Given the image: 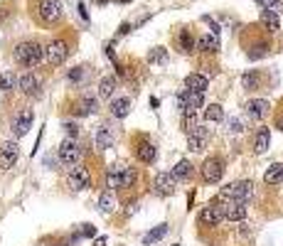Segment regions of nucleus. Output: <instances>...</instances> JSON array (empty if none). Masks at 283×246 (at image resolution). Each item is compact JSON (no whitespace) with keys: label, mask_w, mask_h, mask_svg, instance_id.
Here are the masks:
<instances>
[{"label":"nucleus","mask_w":283,"mask_h":246,"mask_svg":"<svg viewBox=\"0 0 283 246\" xmlns=\"http://www.w3.org/2000/svg\"><path fill=\"white\" fill-rule=\"evenodd\" d=\"M32 15H35V20L39 25L52 27V25H57L62 20L64 5H62V0H35L32 3Z\"/></svg>","instance_id":"nucleus-1"},{"label":"nucleus","mask_w":283,"mask_h":246,"mask_svg":"<svg viewBox=\"0 0 283 246\" xmlns=\"http://www.w3.org/2000/svg\"><path fill=\"white\" fill-rule=\"evenodd\" d=\"M12 59L17 61L20 67H37V64H42L45 59V47L35 42V39H27V42H20L17 47L12 49Z\"/></svg>","instance_id":"nucleus-2"},{"label":"nucleus","mask_w":283,"mask_h":246,"mask_svg":"<svg viewBox=\"0 0 283 246\" xmlns=\"http://www.w3.org/2000/svg\"><path fill=\"white\" fill-rule=\"evenodd\" d=\"M138 175L133 168H126V165H113L106 172V187L109 190H126V187H133Z\"/></svg>","instance_id":"nucleus-3"},{"label":"nucleus","mask_w":283,"mask_h":246,"mask_svg":"<svg viewBox=\"0 0 283 246\" xmlns=\"http://www.w3.org/2000/svg\"><path fill=\"white\" fill-rule=\"evenodd\" d=\"M251 195H254V184L246 182V180H241V182H232L227 184V187H221L219 190V202H249L251 199Z\"/></svg>","instance_id":"nucleus-4"},{"label":"nucleus","mask_w":283,"mask_h":246,"mask_svg":"<svg viewBox=\"0 0 283 246\" xmlns=\"http://www.w3.org/2000/svg\"><path fill=\"white\" fill-rule=\"evenodd\" d=\"M221 221H224V202L214 199L207 207H202V212H199V224L202 227H219Z\"/></svg>","instance_id":"nucleus-5"},{"label":"nucleus","mask_w":283,"mask_h":246,"mask_svg":"<svg viewBox=\"0 0 283 246\" xmlns=\"http://www.w3.org/2000/svg\"><path fill=\"white\" fill-rule=\"evenodd\" d=\"M202 180L209 184H217L224 177V160L217 158V155H212V158H207L205 162H202Z\"/></svg>","instance_id":"nucleus-6"},{"label":"nucleus","mask_w":283,"mask_h":246,"mask_svg":"<svg viewBox=\"0 0 283 246\" xmlns=\"http://www.w3.org/2000/svg\"><path fill=\"white\" fill-rule=\"evenodd\" d=\"M67 57H69V45H67L64 39H52L47 47H45V59H47L52 67L64 64Z\"/></svg>","instance_id":"nucleus-7"},{"label":"nucleus","mask_w":283,"mask_h":246,"mask_svg":"<svg viewBox=\"0 0 283 246\" xmlns=\"http://www.w3.org/2000/svg\"><path fill=\"white\" fill-rule=\"evenodd\" d=\"M67 182L72 187L74 192H82V190H89L91 187V172L86 170L84 165H72V170H69V177H67Z\"/></svg>","instance_id":"nucleus-8"},{"label":"nucleus","mask_w":283,"mask_h":246,"mask_svg":"<svg viewBox=\"0 0 283 246\" xmlns=\"http://www.w3.org/2000/svg\"><path fill=\"white\" fill-rule=\"evenodd\" d=\"M207 140H209V131L205 126H195V128L187 131V148L192 153H202L207 148Z\"/></svg>","instance_id":"nucleus-9"},{"label":"nucleus","mask_w":283,"mask_h":246,"mask_svg":"<svg viewBox=\"0 0 283 246\" xmlns=\"http://www.w3.org/2000/svg\"><path fill=\"white\" fill-rule=\"evenodd\" d=\"M59 160L64 165H69V168L82 160V148H79V143H76L74 138H67L59 146Z\"/></svg>","instance_id":"nucleus-10"},{"label":"nucleus","mask_w":283,"mask_h":246,"mask_svg":"<svg viewBox=\"0 0 283 246\" xmlns=\"http://www.w3.org/2000/svg\"><path fill=\"white\" fill-rule=\"evenodd\" d=\"M133 153H135V158L140 160L143 165H150V162H155V158H158L155 143H153V140H148V138H138Z\"/></svg>","instance_id":"nucleus-11"},{"label":"nucleus","mask_w":283,"mask_h":246,"mask_svg":"<svg viewBox=\"0 0 283 246\" xmlns=\"http://www.w3.org/2000/svg\"><path fill=\"white\" fill-rule=\"evenodd\" d=\"M177 104H180V109H183L185 113H195L197 109H202L205 98H202V94H197V91H187V89H185L183 94L177 96Z\"/></svg>","instance_id":"nucleus-12"},{"label":"nucleus","mask_w":283,"mask_h":246,"mask_svg":"<svg viewBox=\"0 0 283 246\" xmlns=\"http://www.w3.org/2000/svg\"><path fill=\"white\" fill-rule=\"evenodd\" d=\"M17 155H20V148L17 143H5V146L0 148V170H10L12 165L17 162Z\"/></svg>","instance_id":"nucleus-13"},{"label":"nucleus","mask_w":283,"mask_h":246,"mask_svg":"<svg viewBox=\"0 0 283 246\" xmlns=\"http://www.w3.org/2000/svg\"><path fill=\"white\" fill-rule=\"evenodd\" d=\"M32 118H35V116H32V111H27V109L20 111V113L15 116V121H12V133L17 135V138L25 135L30 128H32Z\"/></svg>","instance_id":"nucleus-14"},{"label":"nucleus","mask_w":283,"mask_h":246,"mask_svg":"<svg viewBox=\"0 0 283 246\" xmlns=\"http://www.w3.org/2000/svg\"><path fill=\"white\" fill-rule=\"evenodd\" d=\"M175 184H177V180L172 177L170 172H160V175H155L153 187H155L158 195H172V192H175Z\"/></svg>","instance_id":"nucleus-15"},{"label":"nucleus","mask_w":283,"mask_h":246,"mask_svg":"<svg viewBox=\"0 0 283 246\" xmlns=\"http://www.w3.org/2000/svg\"><path fill=\"white\" fill-rule=\"evenodd\" d=\"M224 219L227 221H244L246 204L244 202H224Z\"/></svg>","instance_id":"nucleus-16"},{"label":"nucleus","mask_w":283,"mask_h":246,"mask_svg":"<svg viewBox=\"0 0 283 246\" xmlns=\"http://www.w3.org/2000/svg\"><path fill=\"white\" fill-rule=\"evenodd\" d=\"M269 101L266 98H251L249 104H246V113H249V118H264L266 113H269Z\"/></svg>","instance_id":"nucleus-17"},{"label":"nucleus","mask_w":283,"mask_h":246,"mask_svg":"<svg viewBox=\"0 0 283 246\" xmlns=\"http://www.w3.org/2000/svg\"><path fill=\"white\" fill-rule=\"evenodd\" d=\"M17 86H20V91H23V94H27V96H35L37 91H39V76H35L32 72H27V74H23V76H20Z\"/></svg>","instance_id":"nucleus-18"},{"label":"nucleus","mask_w":283,"mask_h":246,"mask_svg":"<svg viewBox=\"0 0 283 246\" xmlns=\"http://www.w3.org/2000/svg\"><path fill=\"white\" fill-rule=\"evenodd\" d=\"M185 86H187V91L205 94L207 86H209V79L207 76H202V74H187V76H185Z\"/></svg>","instance_id":"nucleus-19"},{"label":"nucleus","mask_w":283,"mask_h":246,"mask_svg":"<svg viewBox=\"0 0 283 246\" xmlns=\"http://www.w3.org/2000/svg\"><path fill=\"white\" fill-rule=\"evenodd\" d=\"M269 49H271V42L269 39H258V42H254L251 47L246 49V54H249V59H264L266 54H269Z\"/></svg>","instance_id":"nucleus-20"},{"label":"nucleus","mask_w":283,"mask_h":246,"mask_svg":"<svg viewBox=\"0 0 283 246\" xmlns=\"http://www.w3.org/2000/svg\"><path fill=\"white\" fill-rule=\"evenodd\" d=\"M264 182L266 184H281L283 182V162L269 165V170L264 172Z\"/></svg>","instance_id":"nucleus-21"},{"label":"nucleus","mask_w":283,"mask_h":246,"mask_svg":"<svg viewBox=\"0 0 283 246\" xmlns=\"http://www.w3.org/2000/svg\"><path fill=\"white\" fill-rule=\"evenodd\" d=\"M128 113H131V98H113L111 101V116L126 118Z\"/></svg>","instance_id":"nucleus-22"},{"label":"nucleus","mask_w":283,"mask_h":246,"mask_svg":"<svg viewBox=\"0 0 283 246\" xmlns=\"http://www.w3.org/2000/svg\"><path fill=\"white\" fill-rule=\"evenodd\" d=\"M261 25L266 27V32H276V30L281 27V23H278V12L264 8V10H261Z\"/></svg>","instance_id":"nucleus-23"},{"label":"nucleus","mask_w":283,"mask_h":246,"mask_svg":"<svg viewBox=\"0 0 283 246\" xmlns=\"http://www.w3.org/2000/svg\"><path fill=\"white\" fill-rule=\"evenodd\" d=\"M192 172H195V165H192L190 160H180V162L172 168V177H175V180H190Z\"/></svg>","instance_id":"nucleus-24"},{"label":"nucleus","mask_w":283,"mask_h":246,"mask_svg":"<svg viewBox=\"0 0 283 246\" xmlns=\"http://www.w3.org/2000/svg\"><path fill=\"white\" fill-rule=\"evenodd\" d=\"M177 45H180V52H185V54H190V52H195V47H197V39H195V35H192L190 30H183V32L177 35Z\"/></svg>","instance_id":"nucleus-25"},{"label":"nucleus","mask_w":283,"mask_h":246,"mask_svg":"<svg viewBox=\"0 0 283 246\" xmlns=\"http://www.w3.org/2000/svg\"><path fill=\"white\" fill-rule=\"evenodd\" d=\"M94 143H96L98 150H106V148H111V143H113V135H111V131L106 128V126L96 128V133H94Z\"/></svg>","instance_id":"nucleus-26"},{"label":"nucleus","mask_w":283,"mask_h":246,"mask_svg":"<svg viewBox=\"0 0 283 246\" xmlns=\"http://www.w3.org/2000/svg\"><path fill=\"white\" fill-rule=\"evenodd\" d=\"M195 49H199V52H217L219 49V39H217V35L212 32V35H205V37H199L197 39V47Z\"/></svg>","instance_id":"nucleus-27"},{"label":"nucleus","mask_w":283,"mask_h":246,"mask_svg":"<svg viewBox=\"0 0 283 246\" xmlns=\"http://www.w3.org/2000/svg\"><path fill=\"white\" fill-rule=\"evenodd\" d=\"M241 86H244L246 91H256V89H261V74H258L256 69H249V72L241 76Z\"/></svg>","instance_id":"nucleus-28"},{"label":"nucleus","mask_w":283,"mask_h":246,"mask_svg":"<svg viewBox=\"0 0 283 246\" xmlns=\"http://www.w3.org/2000/svg\"><path fill=\"white\" fill-rule=\"evenodd\" d=\"M269 143H271V131L269 128H258L256 140H254V150H256V153H266V150H269Z\"/></svg>","instance_id":"nucleus-29"},{"label":"nucleus","mask_w":283,"mask_h":246,"mask_svg":"<svg viewBox=\"0 0 283 246\" xmlns=\"http://www.w3.org/2000/svg\"><path fill=\"white\" fill-rule=\"evenodd\" d=\"M116 86H118L116 76H104V79H101V84H98V96H101V98H111V94L116 91Z\"/></svg>","instance_id":"nucleus-30"},{"label":"nucleus","mask_w":283,"mask_h":246,"mask_svg":"<svg viewBox=\"0 0 283 246\" xmlns=\"http://www.w3.org/2000/svg\"><path fill=\"white\" fill-rule=\"evenodd\" d=\"M205 121H209V123L224 121V111H221L219 104H209L207 109H205Z\"/></svg>","instance_id":"nucleus-31"},{"label":"nucleus","mask_w":283,"mask_h":246,"mask_svg":"<svg viewBox=\"0 0 283 246\" xmlns=\"http://www.w3.org/2000/svg\"><path fill=\"white\" fill-rule=\"evenodd\" d=\"M165 234H168V224H158V227H155V229H153V232H150V234H146L143 244H146V246H150V244H158V241H160V239H163V236H165Z\"/></svg>","instance_id":"nucleus-32"},{"label":"nucleus","mask_w":283,"mask_h":246,"mask_svg":"<svg viewBox=\"0 0 283 246\" xmlns=\"http://www.w3.org/2000/svg\"><path fill=\"white\" fill-rule=\"evenodd\" d=\"M98 209H101V212H106V214L116 209V197L111 195V190H106L104 195L98 197Z\"/></svg>","instance_id":"nucleus-33"},{"label":"nucleus","mask_w":283,"mask_h":246,"mask_svg":"<svg viewBox=\"0 0 283 246\" xmlns=\"http://www.w3.org/2000/svg\"><path fill=\"white\" fill-rule=\"evenodd\" d=\"M98 111V104H96V98H91V96H86L82 104H79V109H76V113L79 116H89V113H96Z\"/></svg>","instance_id":"nucleus-34"},{"label":"nucleus","mask_w":283,"mask_h":246,"mask_svg":"<svg viewBox=\"0 0 283 246\" xmlns=\"http://www.w3.org/2000/svg\"><path fill=\"white\" fill-rule=\"evenodd\" d=\"M148 61L150 64H165L168 61V49L165 47H153L150 54H148Z\"/></svg>","instance_id":"nucleus-35"},{"label":"nucleus","mask_w":283,"mask_h":246,"mask_svg":"<svg viewBox=\"0 0 283 246\" xmlns=\"http://www.w3.org/2000/svg\"><path fill=\"white\" fill-rule=\"evenodd\" d=\"M261 8H269L273 12H283V0H256Z\"/></svg>","instance_id":"nucleus-36"},{"label":"nucleus","mask_w":283,"mask_h":246,"mask_svg":"<svg viewBox=\"0 0 283 246\" xmlns=\"http://www.w3.org/2000/svg\"><path fill=\"white\" fill-rule=\"evenodd\" d=\"M12 86H15V76H12V74H3V76H0V89H3V91H10Z\"/></svg>","instance_id":"nucleus-37"},{"label":"nucleus","mask_w":283,"mask_h":246,"mask_svg":"<svg viewBox=\"0 0 283 246\" xmlns=\"http://www.w3.org/2000/svg\"><path fill=\"white\" fill-rule=\"evenodd\" d=\"M64 131H67V135H69V138H76V133H79L76 123H64Z\"/></svg>","instance_id":"nucleus-38"},{"label":"nucleus","mask_w":283,"mask_h":246,"mask_svg":"<svg viewBox=\"0 0 283 246\" xmlns=\"http://www.w3.org/2000/svg\"><path fill=\"white\" fill-rule=\"evenodd\" d=\"M82 67H76V69H72V72H69V79H72V81H79V79H82Z\"/></svg>","instance_id":"nucleus-39"},{"label":"nucleus","mask_w":283,"mask_h":246,"mask_svg":"<svg viewBox=\"0 0 283 246\" xmlns=\"http://www.w3.org/2000/svg\"><path fill=\"white\" fill-rule=\"evenodd\" d=\"M229 128H232L234 133H239V131H241V123L236 121V118H229Z\"/></svg>","instance_id":"nucleus-40"},{"label":"nucleus","mask_w":283,"mask_h":246,"mask_svg":"<svg viewBox=\"0 0 283 246\" xmlns=\"http://www.w3.org/2000/svg\"><path fill=\"white\" fill-rule=\"evenodd\" d=\"M82 234H84V236H94V234H96V229H94L91 224H84V229H82Z\"/></svg>","instance_id":"nucleus-41"},{"label":"nucleus","mask_w":283,"mask_h":246,"mask_svg":"<svg viewBox=\"0 0 283 246\" xmlns=\"http://www.w3.org/2000/svg\"><path fill=\"white\" fill-rule=\"evenodd\" d=\"M135 209H138V204H128V209H126V214H128V217H131V214H135Z\"/></svg>","instance_id":"nucleus-42"},{"label":"nucleus","mask_w":283,"mask_h":246,"mask_svg":"<svg viewBox=\"0 0 283 246\" xmlns=\"http://www.w3.org/2000/svg\"><path fill=\"white\" fill-rule=\"evenodd\" d=\"M131 30H133L131 25H121V30H118V32H121V35H126V32H131Z\"/></svg>","instance_id":"nucleus-43"},{"label":"nucleus","mask_w":283,"mask_h":246,"mask_svg":"<svg viewBox=\"0 0 283 246\" xmlns=\"http://www.w3.org/2000/svg\"><path fill=\"white\" fill-rule=\"evenodd\" d=\"M94 246H106V239H104V236H101V239H96V241H94Z\"/></svg>","instance_id":"nucleus-44"},{"label":"nucleus","mask_w":283,"mask_h":246,"mask_svg":"<svg viewBox=\"0 0 283 246\" xmlns=\"http://www.w3.org/2000/svg\"><path fill=\"white\" fill-rule=\"evenodd\" d=\"M276 126L281 128V133H283V116H281V118H278V123H276Z\"/></svg>","instance_id":"nucleus-45"},{"label":"nucleus","mask_w":283,"mask_h":246,"mask_svg":"<svg viewBox=\"0 0 283 246\" xmlns=\"http://www.w3.org/2000/svg\"><path fill=\"white\" fill-rule=\"evenodd\" d=\"M116 3H118V5H128L131 0H116Z\"/></svg>","instance_id":"nucleus-46"},{"label":"nucleus","mask_w":283,"mask_h":246,"mask_svg":"<svg viewBox=\"0 0 283 246\" xmlns=\"http://www.w3.org/2000/svg\"><path fill=\"white\" fill-rule=\"evenodd\" d=\"M175 246H180V244H175Z\"/></svg>","instance_id":"nucleus-47"}]
</instances>
